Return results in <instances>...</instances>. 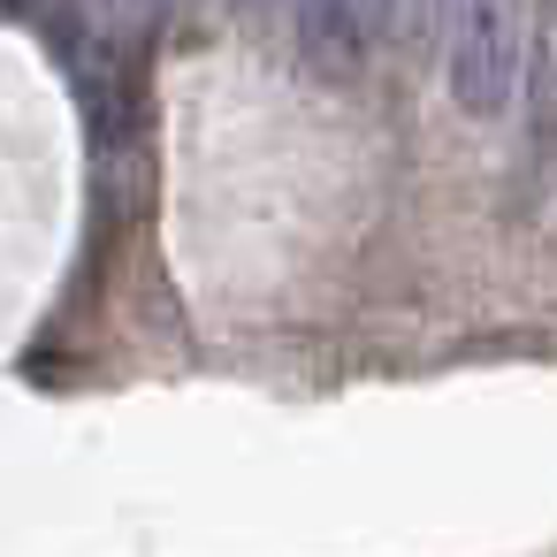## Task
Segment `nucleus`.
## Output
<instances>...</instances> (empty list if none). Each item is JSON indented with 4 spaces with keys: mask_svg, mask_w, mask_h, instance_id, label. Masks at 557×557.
Returning <instances> with one entry per match:
<instances>
[{
    "mask_svg": "<svg viewBox=\"0 0 557 557\" xmlns=\"http://www.w3.org/2000/svg\"><path fill=\"white\" fill-rule=\"evenodd\" d=\"M527 77V16L519 9H458L450 16V92L466 115H504Z\"/></svg>",
    "mask_w": 557,
    "mask_h": 557,
    "instance_id": "f257e3e1",
    "label": "nucleus"
},
{
    "mask_svg": "<svg viewBox=\"0 0 557 557\" xmlns=\"http://www.w3.org/2000/svg\"><path fill=\"white\" fill-rule=\"evenodd\" d=\"M374 32H382L374 9H298V47H306V62L329 70V77H351V70L367 62V39H374Z\"/></svg>",
    "mask_w": 557,
    "mask_h": 557,
    "instance_id": "f03ea898",
    "label": "nucleus"
}]
</instances>
